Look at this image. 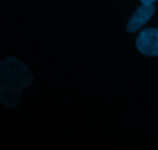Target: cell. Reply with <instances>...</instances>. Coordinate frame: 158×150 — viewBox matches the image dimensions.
Returning <instances> with one entry per match:
<instances>
[{"label":"cell","mask_w":158,"mask_h":150,"mask_svg":"<svg viewBox=\"0 0 158 150\" xmlns=\"http://www.w3.org/2000/svg\"><path fill=\"white\" fill-rule=\"evenodd\" d=\"M155 12V6L154 5H140L132 16L130 18L127 25V31L134 33L138 31L151 18Z\"/></svg>","instance_id":"3957f363"},{"label":"cell","mask_w":158,"mask_h":150,"mask_svg":"<svg viewBox=\"0 0 158 150\" xmlns=\"http://www.w3.org/2000/svg\"><path fill=\"white\" fill-rule=\"evenodd\" d=\"M157 1V0H140L142 4L143 5H153V3Z\"/></svg>","instance_id":"277c9868"},{"label":"cell","mask_w":158,"mask_h":150,"mask_svg":"<svg viewBox=\"0 0 158 150\" xmlns=\"http://www.w3.org/2000/svg\"><path fill=\"white\" fill-rule=\"evenodd\" d=\"M136 47L140 53L150 57L158 55V29L148 28L142 30L136 39Z\"/></svg>","instance_id":"7a4b0ae2"},{"label":"cell","mask_w":158,"mask_h":150,"mask_svg":"<svg viewBox=\"0 0 158 150\" xmlns=\"http://www.w3.org/2000/svg\"><path fill=\"white\" fill-rule=\"evenodd\" d=\"M30 69L15 57L0 62V103L8 109L18 107L23 89L33 83Z\"/></svg>","instance_id":"6da1fadb"}]
</instances>
